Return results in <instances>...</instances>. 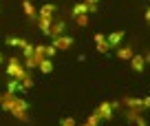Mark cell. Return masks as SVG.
Masks as SVG:
<instances>
[{
  "label": "cell",
  "instance_id": "ffe728a7",
  "mask_svg": "<svg viewBox=\"0 0 150 126\" xmlns=\"http://www.w3.org/2000/svg\"><path fill=\"white\" fill-rule=\"evenodd\" d=\"M144 16H146V20H148V22H150V7H148V9H146V14H144Z\"/></svg>",
  "mask_w": 150,
  "mask_h": 126
},
{
  "label": "cell",
  "instance_id": "ac0fdd59",
  "mask_svg": "<svg viewBox=\"0 0 150 126\" xmlns=\"http://www.w3.org/2000/svg\"><path fill=\"white\" fill-rule=\"evenodd\" d=\"M62 126H75V120L73 117H64V120H62Z\"/></svg>",
  "mask_w": 150,
  "mask_h": 126
},
{
  "label": "cell",
  "instance_id": "5b68a950",
  "mask_svg": "<svg viewBox=\"0 0 150 126\" xmlns=\"http://www.w3.org/2000/svg\"><path fill=\"white\" fill-rule=\"evenodd\" d=\"M69 47H73V38L71 36H60V38L53 40V49H55V51H64V49H69Z\"/></svg>",
  "mask_w": 150,
  "mask_h": 126
},
{
  "label": "cell",
  "instance_id": "4fadbf2b",
  "mask_svg": "<svg viewBox=\"0 0 150 126\" xmlns=\"http://www.w3.org/2000/svg\"><path fill=\"white\" fill-rule=\"evenodd\" d=\"M51 24H53L51 18H38V27H40V31H42V33H49Z\"/></svg>",
  "mask_w": 150,
  "mask_h": 126
},
{
  "label": "cell",
  "instance_id": "6da1fadb",
  "mask_svg": "<svg viewBox=\"0 0 150 126\" xmlns=\"http://www.w3.org/2000/svg\"><path fill=\"white\" fill-rule=\"evenodd\" d=\"M0 106L5 108L7 113H11L13 117L27 122V113H29V104L24 100H20V95H13V93H2L0 95Z\"/></svg>",
  "mask_w": 150,
  "mask_h": 126
},
{
  "label": "cell",
  "instance_id": "52a82bcc",
  "mask_svg": "<svg viewBox=\"0 0 150 126\" xmlns=\"http://www.w3.org/2000/svg\"><path fill=\"white\" fill-rule=\"evenodd\" d=\"M47 36H51L53 40L60 38V36H64V20H53V24H51V29H49Z\"/></svg>",
  "mask_w": 150,
  "mask_h": 126
},
{
  "label": "cell",
  "instance_id": "5bb4252c",
  "mask_svg": "<svg viewBox=\"0 0 150 126\" xmlns=\"http://www.w3.org/2000/svg\"><path fill=\"white\" fill-rule=\"evenodd\" d=\"M18 91H22V86H20V82L18 80H9V82H7V93H18Z\"/></svg>",
  "mask_w": 150,
  "mask_h": 126
},
{
  "label": "cell",
  "instance_id": "277c9868",
  "mask_svg": "<svg viewBox=\"0 0 150 126\" xmlns=\"http://www.w3.org/2000/svg\"><path fill=\"white\" fill-rule=\"evenodd\" d=\"M124 104L128 108H150V98H126Z\"/></svg>",
  "mask_w": 150,
  "mask_h": 126
},
{
  "label": "cell",
  "instance_id": "7a4b0ae2",
  "mask_svg": "<svg viewBox=\"0 0 150 126\" xmlns=\"http://www.w3.org/2000/svg\"><path fill=\"white\" fill-rule=\"evenodd\" d=\"M7 73H9L11 80H18V82H22L24 78H29L24 64H20L18 58H9V62H7Z\"/></svg>",
  "mask_w": 150,
  "mask_h": 126
},
{
  "label": "cell",
  "instance_id": "e0dca14e",
  "mask_svg": "<svg viewBox=\"0 0 150 126\" xmlns=\"http://www.w3.org/2000/svg\"><path fill=\"white\" fill-rule=\"evenodd\" d=\"M99 122H102V120H99V117L93 113V115H91L88 120H86V124H84V126H99Z\"/></svg>",
  "mask_w": 150,
  "mask_h": 126
},
{
  "label": "cell",
  "instance_id": "3957f363",
  "mask_svg": "<svg viewBox=\"0 0 150 126\" xmlns=\"http://www.w3.org/2000/svg\"><path fill=\"white\" fill-rule=\"evenodd\" d=\"M88 7L84 5V2H77V5H73V20L77 24H80V27H86V24H88Z\"/></svg>",
  "mask_w": 150,
  "mask_h": 126
},
{
  "label": "cell",
  "instance_id": "d6986e66",
  "mask_svg": "<svg viewBox=\"0 0 150 126\" xmlns=\"http://www.w3.org/2000/svg\"><path fill=\"white\" fill-rule=\"evenodd\" d=\"M53 56H55V49H53V44H51V47H47V58L51 60Z\"/></svg>",
  "mask_w": 150,
  "mask_h": 126
},
{
  "label": "cell",
  "instance_id": "ba28073f",
  "mask_svg": "<svg viewBox=\"0 0 150 126\" xmlns=\"http://www.w3.org/2000/svg\"><path fill=\"white\" fill-rule=\"evenodd\" d=\"M130 66H132V71L141 73V71L146 69V58H144V56H132V58H130Z\"/></svg>",
  "mask_w": 150,
  "mask_h": 126
},
{
  "label": "cell",
  "instance_id": "9a60e30c",
  "mask_svg": "<svg viewBox=\"0 0 150 126\" xmlns=\"http://www.w3.org/2000/svg\"><path fill=\"white\" fill-rule=\"evenodd\" d=\"M38 69L42 71V73H51V71H53V62L49 60V58H44V60L38 64Z\"/></svg>",
  "mask_w": 150,
  "mask_h": 126
},
{
  "label": "cell",
  "instance_id": "44dd1931",
  "mask_svg": "<svg viewBox=\"0 0 150 126\" xmlns=\"http://www.w3.org/2000/svg\"><path fill=\"white\" fill-rule=\"evenodd\" d=\"M0 64H2V56H0Z\"/></svg>",
  "mask_w": 150,
  "mask_h": 126
},
{
  "label": "cell",
  "instance_id": "2e32d148",
  "mask_svg": "<svg viewBox=\"0 0 150 126\" xmlns=\"http://www.w3.org/2000/svg\"><path fill=\"white\" fill-rule=\"evenodd\" d=\"M117 56H119V60H130L135 53H132V49H130V47H122V49L117 51Z\"/></svg>",
  "mask_w": 150,
  "mask_h": 126
},
{
  "label": "cell",
  "instance_id": "8992f818",
  "mask_svg": "<svg viewBox=\"0 0 150 126\" xmlns=\"http://www.w3.org/2000/svg\"><path fill=\"white\" fill-rule=\"evenodd\" d=\"M95 115H97L99 120H108V117L112 115V104L110 102H102L97 106V111H95Z\"/></svg>",
  "mask_w": 150,
  "mask_h": 126
},
{
  "label": "cell",
  "instance_id": "30bf717a",
  "mask_svg": "<svg viewBox=\"0 0 150 126\" xmlns=\"http://www.w3.org/2000/svg\"><path fill=\"white\" fill-rule=\"evenodd\" d=\"M53 14H55V7L49 2V5H44L42 9H40V14H38V18H51L53 20Z\"/></svg>",
  "mask_w": 150,
  "mask_h": 126
},
{
  "label": "cell",
  "instance_id": "8fae6325",
  "mask_svg": "<svg viewBox=\"0 0 150 126\" xmlns=\"http://www.w3.org/2000/svg\"><path fill=\"white\" fill-rule=\"evenodd\" d=\"M122 38H124V31H115V33H110V36L106 38V40H108V47H117L119 42H122Z\"/></svg>",
  "mask_w": 150,
  "mask_h": 126
},
{
  "label": "cell",
  "instance_id": "7c38bea8",
  "mask_svg": "<svg viewBox=\"0 0 150 126\" xmlns=\"http://www.w3.org/2000/svg\"><path fill=\"white\" fill-rule=\"evenodd\" d=\"M22 9H24V16H27V18H35V14H38V11H35V7H33L31 5V0H24V2H22Z\"/></svg>",
  "mask_w": 150,
  "mask_h": 126
},
{
  "label": "cell",
  "instance_id": "9c48e42d",
  "mask_svg": "<svg viewBox=\"0 0 150 126\" xmlns=\"http://www.w3.org/2000/svg\"><path fill=\"white\" fill-rule=\"evenodd\" d=\"M95 44H97V51L99 53H106L108 51V40H106L104 33H97V36H95Z\"/></svg>",
  "mask_w": 150,
  "mask_h": 126
}]
</instances>
